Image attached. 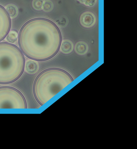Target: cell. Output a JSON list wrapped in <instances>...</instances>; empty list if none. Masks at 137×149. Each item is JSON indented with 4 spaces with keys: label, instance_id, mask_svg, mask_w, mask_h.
I'll use <instances>...</instances> for the list:
<instances>
[{
    "label": "cell",
    "instance_id": "obj_9",
    "mask_svg": "<svg viewBox=\"0 0 137 149\" xmlns=\"http://www.w3.org/2000/svg\"><path fill=\"white\" fill-rule=\"evenodd\" d=\"M38 65L35 63L33 61H29L27 63L26 69L29 73H34L37 70Z\"/></svg>",
    "mask_w": 137,
    "mask_h": 149
},
{
    "label": "cell",
    "instance_id": "obj_4",
    "mask_svg": "<svg viewBox=\"0 0 137 149\" xmlns=\"http://www.w3.org/2000/svg\"><path fill=\"white\" fill-rule=\"evenodd\" d=\"M23 95L14 88L0 87V109H26Z\"/></svg>",
    "mask_w": 137,
    "mask_h": 149
},
{
    "label": "cell",
    "instance_id": "obj_1",
    "mask_svg": "<svg viewBox=\"0 0 137 149\" xmlns=\"http://www.w3.org/2000/svg\"><path fill=\"white\" fill-rule=\"evenodd\" d=\"M62 36L54 22L44 18L30 20L22 27L18 43L28 58L36 61L52 58L60 49Z\"/></svg>",
    "mask_w": 137,
    "mask_h": 149
},
{
    "label": "cell",
    "instance_id": "obj_3",
    "mask_svg": "<svg viewBox=\"0 0 137 149\" xmlns=\"http://www.w3.org/2000/svg\"><path fill=\"white\" fill-rule=\"evenodd\" d=\"M25 61L19 48L13 44L0 42V84L17 80L24 71Z\"/></svg>",
    "mask_w": 137,
    "mask_h": 149
},
{
    "label": "cell",
    "instance_id": "obj_2",
    "mask_svg": "<svg viewBox=\"0 0 137 149\" xmlns=\"http://www.w3.org/2000/svg\"><path fill=\"white\" fill-rule=\"evenodd\" d=\"M68 72L51 68L40 72L34 82L33 94L40 105L43 106L73 81Z\"/></svg>",
    "mask_w": 137,
    "mask_h": 149
},
{
    "label": "cell",
    "instance_id": "obj_11",
    "mask_svg": "<svg viewBox=\"0 0 137 149\" xmlns=\"http://www.w3.org/2000/svg\"><path fill=\"white\" fill-rule=\"evenodd\" d=\"M52 7H53V4L50 1H46L44 3L43 5V9L45 11H49L52 9Z\"/></svg>",
    "mask_w": 137,
    "mask_h": 149
},
{
    "label": "cell",
    "instance_id": "obj_14",
    "mask_svg": "<svg viewBox=\"0 0 137 149\" xmlns=\"http://www.w3.org/2000/svg\"><path fill=\"white\" fill-rule=\"evenodd\" d=\"M7 10L8 12L9 13L10 15H11L12 16H14L16 15L17 13V9L15 6H8L7 7Z\"/></svg>",
    "mask_w": 137,
    "mask_h": 149
},
{
    "label": "cell",
    "instance_id": "obj_8",
    "mask_svg": "<svg viewBox=\"0 0 137 149\" xmlns=\"http://www.w3.org/2000/svg\"><path fill=\"white\" fill-rule=\"evenodd\" d=\"M73 49V45L69 40H65L61 45V51L63 53L67 54L71 52Z\"/></svg>",
    "mask_w": 137,
    "mask_h": 149
},
{
    "label": "cell",
    "instance_id": "obj_6",
    "mask_svg": "<svg viewBox=\"0 0 137 149\" xmlns=\"http://www.w3.org/2000/svg\"><path fill=\"white\" fill-rule=\"evenodd\" d=\"M95 17L91 13L87 12L82 14L80 19V22L82 25L86 27H90L94 24Z\"/></svg>",
    "mask_w": 137,
    "mask_h": 149
},
{
    "label": "cell",
    "instance_id": "obj_12",
    "mask_svg": "<svg viewBox=\"0 0 137 149\" xmlns=\"http://www.w3.org/2000/svg\"><path fill=\"white\" fill-rule=\"evenodd\" d=\"M44 0H34L33 6L37 9H41L43 6Z\"/></svg>",
    "mask_w": 137,
    "mask_h": 149
},
{
    "label": "cell",
    "instance_id": "obj_13",
    "mask_svg": "<svg viewBox=\"0 0 137 149\" xmlns=\"http://www.w3.org/2000/svg\"><path fill=\"white\" fill-rule=\"evenodd\" d=\"M97 0H81V3L86 6L92 7L95 4Z\"/></svg>",
    "mask_w": 137,
    "mask_h": 149
},
{
    "label": "cell",
    "instance_id": "obj_7",
    "mask_svg": "<svg viewBox=\"0 0 137 149\" xmlns=\"http://www.w3.org/2000/svg\"><path fill=\"white\" fill-rule=\"evenodd\" d=\"M75 49L77 53L83 54L87 52L88 47L87 45L84 42H79L75 45Z\"/></svg>",
    "mask_w": 137,
    "mask_h": 149
},
{
    "label": "cell",
    "instance_id": "obj_5",
    "mask_svg": "<svg viewBox=\"0 0 137 149\" xmlns=\"http://www.w3.org/2000/svg\"><path fill=\"white\" fill-rule=\"evenodd\" d=\"M10 17L7 11L0 5V42L7 36L11 28Z\"/></svg>",
    "mask_w": 137,
    "mask_h": 149
},
{
    "label": "cell",
    "instance_id": "obj_10",
    "mask_svg": "<svg viewBox=\"0 0 137 149\" xmlns=\"http://www.w3.org/2000/svg\"><path fill=\"white\" fill-rule=\"evenodd\" d=\"M17 33L16 32L13 31L8 34L7 40L10 42H14L17 39Z\"/></svg>",
    "mask_w": 137,
    "mask_h": 149
}]
</instances>
